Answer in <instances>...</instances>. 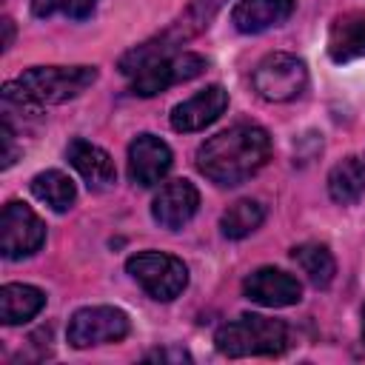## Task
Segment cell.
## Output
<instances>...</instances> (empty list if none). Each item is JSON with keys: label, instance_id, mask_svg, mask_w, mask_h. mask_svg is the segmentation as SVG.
<instances>
[{"label": "cell", "instance_id": "1", "mask_svg": "<svg viewBox=\"0 0 365 365\" xmlns=\"http://www.w3.org/2000/svg\"><path fill=\"white\" fill-rule=\"evenodd\" d=\"M271 154V137L265 128L240 123L214 137H208L197 148V168L217 185H240L254 177Z\"/></svg>", "mask_w": 365, "mask_h": 365}, {"label": "cell", "instance_id": "2", "mask_svg": "<svg viewBox=\"0 0 365 365\" xmlns=\"http://www.w3.org/2000/svg\"><path fill=\"white\" fill-rule=\"evenodd\" d=\"M171 48H174V40L163 37L157 43H143L131 48L120 60V71L131 74V91L137 97L160 94L168 86L194 80L205 71V60L200 54H191V51L174 54Z\"/></svg>", "mask_w": 365, "mask_h": 365}, {"label": "cell", "instance_id": "3", "mask_svg": "<svg viewBox=\"0 0 365 365\" xmlns=\"http://www.w3.org/2000/svg\"><path fill=\"white\" fill-rule=\"evenodd\" d=\"M97 80L94 66H37L3 86V100L17 106H54L83 94Z\"/></svg>", "mask_w": 365, "mask_h": 365}, {"label": "cell", "instance_id": "4", "mask_svg": "<svg viewBox=\"0 0 365 365\" xmlns=\"http://www.w3.org/2000/svg\"><path fill=\"white\" fill-rule=\"evenodd\" d=\"M217 351L225 356H274L288 348V325L282 319L242 314L214 334Z\"/></svg>", "mask_w": 365, "mask_h": 365}, {"label": "cell", "instance_id": "5", "mask_svg": "<svg viewBox=\"0 0 365 365\" xmlns=\"http://www.w3.org/2000/svg\"><path fill=\"white\" fill-rule=\"evenodd\" d=\"M125 271L140 282V288L160 299L168 302L174 297H180L188 285V268L180 257L174 254H163V251H140L134 257L125 259Z\"/></svg>", "mask_w": 365, "mask_h": 365}, {"label": "cell", "instance_id": "6", "mask_svg": "<svg viewBox=\"0 0 365 365\" xmlns=\"http://www.w3.org/2000/svg\"><path fill=\"white\" fill-rule=\"evenodd\" d=\"M254 91L268 100V103H288L297 94H302L305 83H308V68L299 57L285 54V51H274L268 57L259 60V66L254 68Z\"/></svg>", "mask_w": 365, "mask_h": 365}, {"label": "cell", "instance_id": "7", "mask_svg": "<svg viewBox=\"0 0 365 365\" xmlns=\"http://www.w3.org/2000/svg\"><path fill=\"white\" fill-rule=\"evenodd\" d=\"M46 242L43 220L26 202H6L0 214V251L6 259H23Z\"/></svg>", "mask_w": 365, "mask_h": 365}, {"label": "cell", "instance_id": "8", "mask_svg": "<svg viewBox=\"0 0 365 365\" xmlns=\"http://www.w3.org/2000/svg\"><path fill=\"white\" fill-rule=\"evenodd\" d=\"M128 334V317L111 305H91L74 311L68 319V342L74 348H91L103 342H120Z\"/></svg>", "mask_w": 365, "mask_h": 365}, {"label": "cell", "instance_id": "9", "mask_svg": "<svg viewBox=\"0 0 365 365\" xmlns=\"http://www.w3.org/2000/svg\"><path fill=\"white\" fill-rule=\"evenodd\" d=\"M242 294L251 302H259L265 308H285V305H297L302 299V285L297 277H291L279 268H257L254 274L245 277Z\"/></svg>", "mask_w": 365, "mask_h": 365}, {"label": "cell", "instance_id": "10", "mask_svg": "<svg viewBox=\"0 0 365 365\" xmlns=\"http://www.w3.org/2000/svg\"><path fill=\"white\" fill-rule=\"evenodd\" d=\"M171 168V148L154 137V134H140L128 145V177L134 185H154L160 182Z\"/></svg>", "mask_w": 365, "mask_h": 365}, {"label": "cell", "instance_id": "11", "mask_svg": "<svg viewBox=\"0 0 365 365\" xmlns=\"http://www.w3.org/2000/svg\"><path fill=\"white\" fill-rule=\"evenodd\" d=\"M197 208H200V191L194 188V182L171 180L157 191V197L151 202V217L163 228L177 231L197 214Z\"/></svg>", "mask_w": 365, "mask_h": 365}, {"label": "cell", "instance_id": "12", "mask_svg": "<svg viewBox=\"0 0 365 365\" xmlns=\"http://www.w3.org/2000/svg\"><path fill=\"white\" fill-rule=\"evenodd\" d=\"M228 108V91L222 86H208L200 94L188 97L185 103L174 106L171 111V128L174 131H200L220 120V114Z\"/></svg>", "mask_w": 365, "mask_h": 365}, {"label": "cell", "instance_id": "13", "mask_svg": "<svg viewBox=\"0 0 365 365\" xmlns=\"http://www.w3.org/2000/svg\"><path fill=\"white\" fill-rule=\"evenodd\" d=\"M68 163L77 168V174L94 191H106L117 180V168H114V160L108 157V151H103L100 145H94L88 140L77 137L68 143Z\"/></svg>", "mask_w": 365, "mask_h": 365}, {"label": "cell", "instance_id": "14", "mask_svg": "<svg viewBox=\"0 0 365 365\" xmlns=\"http://www.w3.org/2000/svg\"><path fill=\"white\" fill-rule=\"evenodd\" d=\"M294 14V0H240L231 11V23L242 34H259L282 26Z\"/></svg>", "mask_w": 365, "mask_h": 365}, {"label": "cell", "instance_id": "15", "mask_svg": "<svg viewBox=\"0 0 365 365\" xmlns=\"http://www.w3.org/2000/svg\"><path fill=\"white\" fill-rule=\"evenodd\" d=\"M328 54L336 63L365 57V11H348L334 20L328 34Z\"/></svg>", "mask_w": 365, "mask_h": 365}, {"label": "cell", "instance_id": "16", "mask_svg": "<svg viewBox=\"0 0 365 365\" xmlns=\"http://www.w3.org/2000/svg\"><path fill=\"white\" fill-rule=\"evenodd\" d=\"M46 305V294L26 282H9L0 288V319L6 325H20L37 317Z\"/></svg>", "mask_w": 365, "mask_h": 365}, {"label": "cell", "instance_id": "17", "mask_svg": "<svg viewBox=\"0 0 365 365\" xmlns=\"http://www.w3.org/2000/svg\"><path fill=\"white\" fill-rule=\"evenodd\" d=\"M328 194L339 205H351L365 194V165L356 157H345L328 174Z\"/></svg>", "mask_w": 365, "mask_h": 365}, {"label": "cell", "instance_id": "18", "mask_svg": "<svg viewBox=\"0 0 365 365\" xmlns=\"http://www.w3.org/2000/svg\"><path fill=\"white\" fill-rule=\"evenodd\" d=\"M31 194H34L40 202H46L48 208H54V211H68V208L74 205V200H77L74 182H71L63 171H57V168L40 171V174L31 180Z\"/></svg>", "mask_w": 365, "mask_h": 365}, {"label": "cell", "instance_id": "19", "mask_svg": "<svg viewBox=\"0 0 365 365\" xmlns=\"http://www.w3.org/2000/svg\"><path fill=\"white\" fill-rule=\"evenodd\" d=\"M291 257L302 268V274L311 279V285H317V288L331 285V279L336 274V262H334V254L325 245H319V242H302V245H297L291 251Z\"/></svg>", "mask_w": 365, "mask_h": 365}, {"label": "cell", "instance_id": "20", "mask_svg": "<svg viewBox=\"0 0 365 365\" xmlns=\"http://www.w3.org/2000/svg\"><path fill=\"white\" fill-rule=\"evenodd\" d=\"M265 220V205L257 200H237L222 217H220V231L228 240H242L251 231H257Z\"/></svg>", "mask_w": 365, "mask_h": 365}, {"label": "cell", "instance_id": "21", "mask_svg": "<svg viewBox=\"0 0 365 365\" xmlns=\"http://www.w3.org/2000/svg\"><path fill=\"white\" fill-rule=\"evenodd\" d=\"M97 9V0H31V11L37 17H71V20H86Z\"/></svg>", "mask_w": 365, "mask_h": 365}, {"label": "cell", "instance_id": "22", "mask_svg": "<svg viewBox=\"0 0 365 365\" xmlns=\"http://www.w3.org/2000/svg\"><path fill=\"white\" fill-rule=\"evenodd\" d=\"M225 6V0H191L188 6V14H185V23H194L197 29L208 26L214 20V14Z\"/></svg>", "mask_w": 365, "mask_h": 365}, {"label": "cell", "instance_id": "23", "mask_svg": "<svg viewBox=\"0 0 365 365\" xmlns=\"http://www.w3.org/2000/svg\"><path fill=\"white\" fill-rule=\"evenodd\" d=\"M145 359H177V362H182V359H188V354L185 351H154Z\"/></svg>", "mask_w": 365, "mask_h": 365}, {"label": "cell", "instance_id": "24", "mask_svg": "<svg viewBox=\"0 0 365 365\" xmlns=\"http://www.w3.org/2000/svg\"><path fill=\"white\" fill-rule=\"evenodd\" d=\"M3 29H6V37H3V48L11 46V20H3Z\"/></svg>", "mask_w": 365, "mask_h": 365}, {"label": "cell", "instance_id": "25", "mask_svg": "<svg viewBox=\"0 0 365 365\" xmlns=\"http://www.w3.org/2000/svg\"><path fill=\"white\" fill-rule=\"evenodd\" d=\"M362 339H365V311H362Z\"/></svg>", "mask_w": 365, "mask_h": 365}]
</instances>
